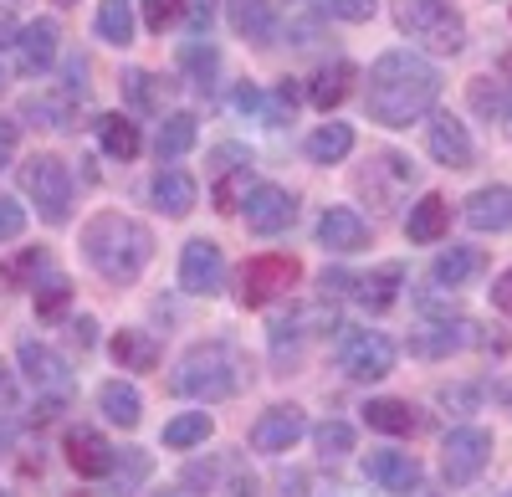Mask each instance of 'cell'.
<instances>
[{"label": "cell", "mask_w": 512, "mask_h": 497, "mask_svg": "<svg viewBox=\"0 0 512 497\" xmlns=\"http://www.w3.org/2000/svg\"><path fill=\"white\" fill-rule=\"evenodd\" d=\"M436 98H441V72L420 52L395 47L369 67L364 108H369V123H379V129H410L415 118L436 108Z\"/></svg>", "instance_id": "cell-1"}, {"label": "cell", "mask_w": 512, "mask_h": 497, "mask_svg": "<svg viewBox=\"0 0 512 497\" xmlns=\"http://www.w3.org/2000/svg\"><path fill=\"white\" fill-rule=\"evenodd\" d=\"M82 257H88V267L108 282H134L154 257V236L134 216L103 211V216H93L88 226H82Z\"/></svg>", "instance_id": "cell-2"}, {"label": "cell", "mask_w": 512, "mask_h": 497, "mask_svg": "<svg viewBox=\"0 0 512 497\" xmlns=\"http://www.w3.org/2000/svg\"><path fill=\"white\" fill-rule=\"evenodd\" d=\"M236 385H241V359L231 344H195L169 375V390L190 400H226L236 395Z\"/></svg>", "instance_id": "cell-3"}, {"label": "cell", "mask_w": 512, "mask_h": 497, "mask_svg": "<svg viewBox=\"0 0 512 497\" xmlns=\"http://www.w3.org/2000/svg\"><path fill=\"white\" fill-rule=\"evenodd\" d=\"M395 6V26L420 41L425 52L436 57H456L466 47V16L451 6V0H390Z\"/></svg>", "instance_id": "cell-4"}, {"label": "cell", "mask_w": 512, "mask_h": 497, "mask_svg": "<svg viewBox=\"0 0 512 497\" xmlns=\"http://www.w3.org/2000/svg\"><path fill=\"white\" fill-rule=\"evenodd\" d=\"M21 190L31 195V205L41 211V221H47V226H67L72 221V175H67V159L31 154L21 164Z\"/></svg>", "instance_id": "cell-5"}, {"label": "cell", "mask_w": 512, "mask_h": 497, "mask_svg": "<svg viewBox=\"0 0 512 497\" xmlns=\"http://www.w3.org/2000/svg\"><path fill=\"white\" fill-rule=\"evenodd\" d=\"M297 277H303V262L287 257V252H262V257H251L241 267V282H236V298L241 308H262L272 298H282L287 287H297Z\"/></svg>", "instance_id": "cell-6"}, {"label": "cell", "mask_w": 512, "mask_h": 497, "mask_svg": "<svg viewBox=\"0 0 512 497\" xmlns=\"http://www.w3.org/2000/svg\"><path fill=\"white\" fill-rule=\"evenodd\" d=\"M492 462V431L482 426H456L446 441H441V472L451 487H472Z\"/></svg>", "instance_id": "cell-7"}, {"label": "cell", "mask_w": 512, "mask_h": 497, "mask_svg": "<svg viewBox=\"0 0 512 497\" xmlns=\"http://www.w3.org/2000/svg\"><path fill=\"white\" fill-rule=\"evenodd\" d=\"M221 282H226V257H221V246L216 241H185V252H180V287L190 298H216L221 293Z\"/></svg>", "instance_id": "cell-8"}, {"label": "cell", "mask_w": 512, "mask_h": 497, "mask_svg": "<svg viewBox=\"0 0 512 497\" xmlns=\"http://www.w3.org/2000/svg\"><path fill=\"white\" fill-rule=\"evenodd\" d=\"M303 431H308L303 405H272V410H262V416H256L251 446L267 451V457H282V451H292L297 441H303Z\"/></svg>", "instance_id": "cell-9"}, {"label": "cell", "mask_w": 512, "mask_h": 497, "mask_svg": "<svg viewBox=\"0 0 512 497\" xmlns=\"http://www.w3.org/2000/svg\"><path fill=\"white\" fill-rule=\"evenodd\" d=\"M425 149H431V159L446 164V170H472V159H477V144H472V134H466V123L451 118V113L431 118V129H425Z\"/></svg>", "instance_id": "cell-10"}, {"label": "cell", "mask_w": 512, "mask_h": 497, "mask_svg": "<svg viewBox=\"0 0 512 497\" xmlns=\"http://www.w3.org/2000/svg\"><path fill=\"white\" fill-rule=\"evenodd\" d=\"M297 221V200L282 190V185H256L246 195V231L256 236H277Z\"/></svg>", "instance_id": "cell-11"}, {"label": "cell", "mask_w": 512, "mask_h": 497, "mask_svg": "<svg viewBox=\"0 0 512 497\" xmlns=\"http://www.w3.org/2000/svg\"><path fill=\"white\" fill-rule=\"evenodd\" d=\"M338 364H344L349 380H384L395 369V344L384 334H354L344 354H338Z\"/></svg>", "instance_id": "cell-12"}, {"label": "cell", "mask_w": 512, "mask_h": 497, "mask_svg": "<svg viewBox=\"0 0 512 497\" xmlns=\"http://www.w3.org/2000/svg\"><path fill=\"white\" fill-rule=\"evenodd\" d=\"M62 451H67V467H72L77 477H108V472L118 467L113 446H108L93 426H72L67 441H62Z\"/></svg>", "instance_id": "cell-13"}, {"label": "cell", "mask_w": 512, "mask_h": 497, "mask_svg": "<svg viewBox=\"0 0 512 497\" xmlns=\"http://www.w3.org/2000/svg\"><path fill=\"white\" fill-rule=\"evenodd\" d=\"M318 241L328 246V252H338V257L364 252L369 246V221L359 211H349V205H333V211H323V221H318Z\"/></svg>", "instance_id": "cell-14"}, {"label": "cell", "mask_w": 512, "mask_h": 497, "mask_svg": "<svg viewBox=\"0 0 512 497\" xmlns=\"http://www.w3.org/2000/svg\"><path fill=\"white\" fill-rule=\"evenodd\" d=\"M466 226L472 231H512V185H482L472 200H466Z\"/></svg>", "instance_id": "cell-15"}, {"label": "cell", "mask_w": 512, "mask_h": 497, "mask_svg": "<svg viewBox=\"0 0 512 497\" xmlns=\"http://www.w3.org/2000/svg\"><path fill=\"white\" fill-rule=\"evenodd\" d=\"M57 41H62L57 21H31V26H21V36H16L21 72H26V77H41V72H47V67L57 62Z\"/></svg>", "instance_id": "cell-16"}, {"label": "cell", "mask_w": 512, "mask_h": 497, "mask_svg": "<svg viewBox=\"0 0 512 497\" xmlns=\"http://www.w3.org/2000/svg\"><path fill=\"white\" fill-rule=\"evenodd\" d=\"M364 477L374 487H384V492H410L420 482V462L410 457V451H369Z\"/></svg>", "instance_id": "cell-17"}, {"label": "cell", "mask_w": 512, "mask_h": 497, "mask_svg": "<svg viewBox=\"0 0 512 497\" xmlns=\"http://www.w3.org/2000/svg\"><path fill=\"white\" fill-rule=\"evenodd\" d=\"M354 82H359V67L349 62V57H338V62H328V67H318L313 72V82H308V98H313V108H338L349 93H354Z\"/></svg>", "instance_id": "cell-18"}, {"label": "cell", "mask_w": 512, "mask_h": 497, "mask_svg": "<svg viewBox=\"0 0 512 497\" xmlns=\"http://www.w3.org/2000/svg\"><path fill=\"white\" fill-rule=\"evenodd\" d=\"M451 231V200L446 195H425L420 205H410V216H405V236L415 246H431Z\"/></svg>", "instance_id": "cell-19"}, {"label": "cell", "mask_w": 512, "mask_h": 497, "mask_svg": "<svg viewBox=\"0 0 512 497\" xmlns=\"http://www.w3.org/2000/svg\"><path fill=\"white\" fill-rule=\"evenodd\" d=\"M16 359H21L26 380H31L36 390H67V364H62V354H57V349L26 339V344L16 349Z\"/></svg>", "instance_id": "cell-20"}, {"label": "cell", "mask_w": 512, "mask_h": 497, "mask_svg": "<svg viewBox=\"0 0 512 497\" xmlns=\"http://www.w3.org/2000/svg\"><path fill=\"white\" fill-rule=\"evenodd\" d=\"M226 16H231L236 36L256 41V47H267L272 31H277V11H272V0H226Z\"/></svg>", "instance_id": "cell-21"}, {"label": "cell", "mask_w": 512, "mask_h": 497, "mask_svg": "<svg viewBox=\"0 0 512 497\" xmlns=\"http://www.w3.org/2000/svg\"><path fill=\"white\" fill-rule=\"evenodd\" d=\"M149 195H154V205H159L164 216L180 221V216L195 211V195H200V190H195V180H190L185 170H159L154 185H149Z\"/></svg>", "instance_id": "cell-22"}, {"label": "cell", "mask_w": 512, "mask_h": 497, "mask_svg": "<svg viewBox=\"0 0 512 497\" xmlns=\"http://www.w3.org/2000/svg\"><path fill=\"white\" fill-rule=\"evenodd\" d=\"M400 282H405V267L400 262H384L379 272H369V277H354V298L364 303V308H374V313H384L395 298H400Z\"/></svg>", "instance_id": "cell-23"}, {"label": "cell", "mask_w": 512, "mask_h": 497, "mask_svg": "<svg viewBox=\"0 0 512 497\" xmlns=\"http://www.w3.org/2000/svg\"><path fill=\"white\" fill-rule=\"evenodd\" d=\"M482 267H487V252H482V246H451V252L436 257L431 282H436V287H461V282H472Z\"/></svg>", "instance_id": "cell-24"}, {"label": "cell", "mask_w": 512, "mask_h": 497, "mask_svg": "<svg viewBox=\"0 0 512 497\" xmlns=\"http://www.w3.org/2000/svg\"><path fill=\"white\" fill-rule=\"evenodd\" d=\"M98 405H103V416H108L113 426H123V431H134V426L144 421V400H139V390H134V385H123V380H108V385L98 390Z\"/></svg>", "instance_id": "cell-25"}, {"label": "cell", "mask_w": 512, "mask_h": 497, "mask_svg": "<svg viewBox=\"0 0 512 497\" xmlns=\"http://www.w3.org/2000/svg\"><path fill=\"white\" fill-rule=\"evenodd\" d=\"M364 421H369V431H384V436H415L420 431V416L405 400H369Z\"/></svg>", "instance_id": "cell-26"}, {"label": "cell", "mask_w": 512, "mask_h": 497, "mask_svg": "<svg viewBox=\"0 0 512 497\" xmlns=\"http://www.w3.org/2000/svg\"><path fill=\"white\" fill-rule=\"evenodd\" d=\"M98 139H103V154H108V159H123V164L144 149L139 123H128L123 113H103V118H98Z\"/></svg>", "instance_id": "cell-27"}, {"label": "cell", "mask_w": 512, "mask_h": 497, "mask_svg": "<svg viewBox=\"0 0 512 497\" xmlns=\"http://www.w3.org/2000/svg\"><path fill=\"white\" fill-rule=\"evenodd\" d=\"M303 149H308L313 164H338V159L354 154V129H349V123H323V129L308 134Z\"/></svg>", "instance_id": "cell-28"}, {"label": "cell", "mask_w": 512, "mask_h": 497, "mask_svg": "<svg viewBox=\"0 0 512 497\" xmlns=\"http://www.w3.org/2000/svg\"><path fill=\"white\" fill-rule=\"evenodd\" d=\"M195 149V113H169L159 123V139H154V154L159 159H180Z\"/></svg>", "instance_id": "cell-29"}, {"label": "cell", "mask_w": 512, "mask_h": 497, "mask_svg": "<svg viewBox=\"0 0 512 497\" xmlns=\"http://www.w3.org/2000/svg\"><path fill=\"white\" fill-rule=\"evenodd\" d=\"M113 359L123 369H154L159 364V344L144 334V328H123V334L113 339Z\"/></svg>", "instance_id": "cell-30"}, {"label": "cell", "mask_w": 512, "mask_h": 497, "mask_svg": "<svg viewBox=\"0 0 512 497\" xmlns=\"http://www.w3.org/2000/svg\"><path fill=\"white\" fill-rule=\"evenodd\" d=\"M210 431H216V421L205 416V410H185V416H175L164 426V446L169 451H190V446H200Z\"/></svg>", "instance_id": "cell-31"}, {"label": "cell", "mask_w": 512, "mask_h": 497, "mask_svg": "<svg viewBox=\"0 0 512 497\" xmlns=\"http://www.w3.org/2000/svg\"><path fill=\"white\" fill-rule=\"evenodd\" d=\"M47 267V246H21L16 257H6L0 262V287L6 293H16V287H31V277Z\"/></svg>", "instance_id": "cell-32"}, {"label": "cell", "mask_w": 512, "mask_h": 497, "mask_svg": "<svg viewBox=\"0 0 512 497\" xmlns=\"http://www.w3.org/2000/svg\"><path fill=\"white\" fill-rule=\"evenodd\" d=\"M98 36L113 41V47H128V41H134V6H128V0H103L98 6Z\"/></svg>", "instance_id": "cell-33"}, {"label": "cell", "mask_w": 512, "mask_h": 497, "mask_svg": "<svg viewBox=\"0 0 512 497\" xmlns=\"http://www.w3.org/2000/svg\"><path fill=\"white\" fill-rule=\"evenodd\" d=\"M123 93H128V103H134L139 113H159V108H164V93H169V82L154 77V72H128V77H123Z\"/></svg>", "instance_id": "cell-34"}, {"label": "cell", "mask_w": 512, "mask_h": 497, "mask_svg": "<svg viewBox=\"0 0 512 497\" xmlns=\"http://www.w3.org/2000/svg\"><path fill=\"white\" fill-rule=\"evenodd\" d=\"M67 303H72V282H67V277H52V282L36 293V318L57 323V318L67 313Z\"/></svg>", "instance_id": "cell-35"}, {"label": "cell", "mask_w": 512, "mask_h": 497, "mask_svg": "<svg viewBox=\"0 0 512 497\" xmlns=\"http://www.w3.org/2000/svg\"><path fill=\"white\" fill-rule=\"evenodd\" d=\"M313 441H318L323 457H349V451H354V426L349 421H323L313 431Z\"/></svg>", "instance_id": "cell-36"}, {"label": "cell", "mask_w": 512, "mask_h": 497, "mask_svg": "<svg viewBox=\"0 0 512 497\" xmlns=\"http://www.w3.org/2000/svg\"><path fill=\"white\" fill-rule=\"evenodd\" d=\"M472 108L482 118H497L507 108V93H502V82L497 77H472Z\"/></svg>", "instance_id": "cell-37"}, {"label": "cell", "mask_w": 512, "mask_h": 497, "mask_svg": "<svg viewBox=\"0 0 512 497\" xmlns=\"http://www.w3.org/2000/svg\"><path fill=\"white\" fill-rule=\"evenodd\" d=\"M180 62L200 77L195 88H210V77H216V67H221V57H216V47H200V41H190V47L180 52Z\"/></svg>", "instance_id": "cell-38"}, {"label": "cell", "mask_w": 512, "mask_h": 497, "mask_svg": "<svg viewBox=\"0 0 512 497\" xmlns=\"http://www.w3.org/2000/svg\"><path fill=\"white\" fill-rule=\"evenodd\" d=\"M180 16H185V0H144V26H149L154 36H164Z\"/></svg>", "instance_id": "cell-39"}, {"label": "cell", "mask_w": 512, "mask_h": 497, "mask_svg": "<svg viewBox=\"0 0 512 497\" xmlns=\"http://www.w3.org/2000/svg\"><path fill=\"white\" fill-rule=\"evenodd\" d=\"M21 231H26V211L11 195H0V241H16Z\"/></svg>", "instance_id": "cell-40"}, {"label": "cell", "mask_w": 512, "mask_h": 497, "mask_svg": "<svg viewBox=\"0 0 512 497\" xmlns=\"http://www.w3.org/2000/svg\"><path fill=\"white\" fill-rule=\"evenodd\" d=\"M328 11H333L338 21H354V26H359V21H369V16L379 11V0H328Z\"/></svg>", "instance_id": "cell-41"}, {"label": "cell", "mask_w": 512, "mask_h": 497, "mask_svg": "<svg viewBox=\"0 0 512 497\" xmlns=\"http://www.w3.org/2000/svg\"><path fill=\"white\" fill-rule=\"evenodd\" d=\"M456 344H461L456 328H441V334H431V339H415L410 349H415V354H451Z\"/></svg>", "instance_id": "cell-42"}, {"label": "cell", "mask_w": 512, "mask_h": 497, "mask_svg": "<svg viewBox=\"0 0 512 497\" xmlns=\"http://www.w3.org/2000/svg\"><path fill=\"white\" fill-rule=\"evenodd\" d=\"M241 180H246V170H241V175H231V180H221V185H216V211H226V216H231V211H236V195H241Z\"/></svg>", "instance_id": "cell-43"}, {"label": "cell", "mask_w": 512, "mask_h": 497, "mask_svg": "<svg viewBox=\"0 0 512 497\" xmlns=\"http://www.w3.org/2000/svg\"><path fill=\"white\" fill-rule=\"evenodd\" d=\"M210 16H216V0H185V21H190L195 31H205Z\"/></svg>", "instance_id": "cell-44"}, {"label": "cell", "mask_w": 512, "mask_h": 497, "mask_svg": "<svg viewBox=\"0 0 512 497\" xmlns=\"http://www.w3.org/2000/svg\"><path fill=\"white\" fill-rule=\"evenodd\" d=\"M492 308L512 318V267H507V272H502V277L492 282Z\"/></svg>", "instance_id": "cell-45"}, {"label": "cell", "mask_w": 512, "mask_h": 497, "mask_svg": "<svg viewBox=\"0 0 512 497\" xmlns=\"http://www.w3.org/2000/svg\"><path fill=\"white\" fill-rule=\"evenodd\" d=\"M16 139H21V129H16L11 118H0V170L11 164V154H16Z\"/></svg>", "instance_id": "cell-46"}, {"label": "cell", "mask_w": 512, "mask_h": 497, "mask_svg": "<svg viewBox=\"0 0 512 497\" xmlns=\"http://www.w3.org/2000/svg\"><path fill=\"white\" fill-rule=\"evenodd\" d=\"M72 339H77L82 349H93V344H98V323H93V318H82V323H72Z\"/></svg>", "instance_id": "cell-47"}, {"label": "cell", "mask_w": 512, "mask_h": 497, "mask_svg": "<svg viewBox=\"0 0 512 497\" xmlns=\"http://www.w3.org/2000/svg\"><path fill=\"white\" fill-rule=\"evenodd\" d=\"M16 36H21V26H16V16L0 6V47H16Z\"/></svg>", "instance_id": "cell-48"}, {"label": "cell", "mask_w": 512, "mask_h": 497, "mask_svg": "<svg viewBox=\"0 0 512 497\" xmlns=\"http://www.w3.org/2000/svg\"><path fill=\"white\" fill-rule=\"evenodd\" d=\"M0 405H6V410L16 405V375H11L6 364H0Z\"/></svg>", "instance_id": "cell-49"}, {"label": "cell", "mask_w": 512, "mask_h": 497, "mask_svg": "<svg viewBox=\"0 0 512 497\" xmlns=\"http://www.w3.org/2000/svg\"><path fill=\"white\" fill-rule=\"evenodd\" d=\"M256 103H262V98H256V88H236V108H241V113L256 108Z\"/></svg>", "instance_id": "cell-50"}, {"label": "cell", "mask_w": 512, "mask_h": 497, "mask_svg": "<svg viewBox=\"0 0 512 497\" xmlns=\"http://www.w3.org/2000/svg\"><path fill=\"white\" fill-rule=\"evenodd\" d=\"M11 441H16V431H11V426H0V451H6Z\"/></svg>", "instance_id": "cell-51"}, {"label": "cell", "mask_w": 512, "mask_h": 497, "mask_svg": "<svg viewBox=\"0 0 512 497\" xmlns=\"http://www.w3.org/2000/svg\"><path fill=\"white\" fill-rule=\"evenodd\" d=\"M502 118H507V134H512V93H507V108H502Z\"/></svg>", "instance_id": "cell-52"}, {"label": "cell", "mask_w": 512, "mask_h": 497, "mask_svg": "<svg viewBox=\"0 0 512 497\" xmlns=\"http://www.w3.org/2000/svg\"><path fill=\"white\" fill-rule=\"evenodd\" d=\"M57 6H77V0H57Z\"/></svg>", "instance_id": "cell-53"}, {"label": "cell", "mask_w": 512, "mask_h": 497, "mask_svg": "<svg viewBox=\"0 0 512 497\" xmlns=\"http://www.w3.org/2000/svg\"><path fill=\"white\" fill-rule=\"evenodd\" d=\"M0 88H6V72H0Z\"/></svg>", "instance_id": "cell-54"}, {"label": "cell", "mask_w": 512, "mask_h": 497, "mask_svg": "<svg viewBox=\"0 0 512 497\" xmlns=\"http://www.w3.org/2000/svg\"><path fill=\"white\" fill-rule=\"evenodd\" d=\"M0 497H6V492H0Z\"/></svg>", "instance_id": "cell-55"}, {"label": "cell", "mask_w": 512, "mask_h": 497, "mask_svg": "<svg viewBox=\"0 0 512 497\" xmlns=\"http://www.w3.org/2000/svg\"><path fill=\"white\" fill-rule=\"evenodd\" d=\"M77 497H82V492H77Z\"/></svg>", "instance_id": "cell-56"}, {"label": "cell", "mask_w": 512, "mask_h": 497, "mask_svg": "<svg viewBox=\"0 0 512 497\" xmlns=\"http://www.w3.org/2000/svg\"><path fill=\"white\" fill-rule=\"evenodd\" d=\"M507 497H512V492H507Z\"/></svg>", "instance_id": "cell-57"}]
</instances>
